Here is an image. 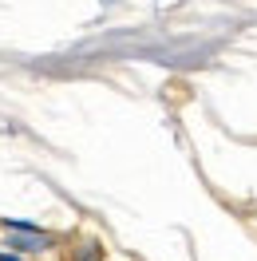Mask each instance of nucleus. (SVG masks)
I'll list each match as a JSON object with an SVG mask.
<instances>
[{
  "instance_id": "f257e3e1",
  "label": "nucleus",
  "mask_w": 257,
  "mask_h": 261,
  "mask_svg": "<svg viewBox=\"0 0 257 261\" xmlns=\"http://www.w3.org/2000/svg\"><path fill=\"white\" fill-rule=\"evenodd\" d=\"M0 261H16V257H0Z\"/></svg>"
}]
</instances>
